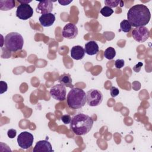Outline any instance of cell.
<instances>
[{
  "instance_id": "24",
  "label": "cell",
  "mask_w": 152,
  "mask_h": 152,
  "mask_svg": "<svg viewBox=\"0 0 152 152\" xmlns=\"http://www.w3.org/2000/svg\"><path fill=\"white\" fill-rule=\"evenodd\" d=\"M61 119L64 122V124H70L71 118L69 115H64L61 116Z\"/></svg>"
},
{
  "instance_id": "11",
  "label": "cell",
  "mask_w": 152,
  "mask_h": 152,
  "mask_svg": "<svg viewBox=\"0 0 152 152\" xmlns=\"http://www.w3.org/2000/svg\"><path fill=\"white\" fill-rule=\"evenodd\" d=\"M53 8V2L50 0L40 1L36 7V12L42 14L50 13Z\"/></svg>"
},
{
  "instance_id": "22",
  "label": "cell",
  "mask_w": 152,
  "mask_h": 152,
  "mask_svg": "<svg viewBox=\"0 0 152 152\" xmlns=\"http://www.w3.org/2000/svg\"><path fill=\"white\" fill-rule=\"evenodd\" d=\"M125 65V61L122 59H118L115 62V66L118 69L122 68Z\"/></svg>"
},
{
  "instance_id": "25",
  "label": "cell",
  "mask_w": 152,
  "mask_h": 152,
  "mask_svg": "<svg viewBox=\"0 0 152 152\" xmlns=\"http://www.w3.org/2000/svg\"><path fill=\"white\" fill-rule=\"evenodd\" d=\"M110 95L112 97H115L117 96L119 93V90L117 87H112L110 88Z\"/></svg>"
},
{
  "instance_id": "10",
  "label": "cell",
  "mask_w": 152,
  "mask_h": 152,
  "mask_svg": "<svg viewBox=\"0 0 152 152\" xmlns=\"http://www.w3.org/2000/svg\"><path fill=\"white\" fill-rule=\"evenodd\" d=\"M78 30L77 27L73 23H69L63 28L62 34V36L68 39L75 38L78 35Z\"/></svg>"
},
{
  "instance_id": "2",
  "label": "cell",
  "mask_w": 152,
  "mask_h": 152,
  "mask_svg": "<svg viewBox=\"0 0 152 152\" xmlns=\"http://www.w3.org/2000/svg\"><path fill=\"white\" fill-rule=\"evenodd\" d=\"M93 122V119L88 115L78 113L71 118L70 128L75 135H84L91 129Z\"/></svg>"
},
{
  "instance_id": "7",
  "label": "cell",
  "mask_w": 152,
  "mask_h": 152,
  "mask_svg": "<svg viewBox=\"0 0 152 152\" xmlns=\"http://www.w3.org/2000/svg\"><path fill=\"white\" fill-rule=\"evenodd\" d=\"M33 15V9L29 4H20L17 8L16 16L20 20H27Z\"/></svg>"
},
{
  "instance_id": "28",
  "label": "cell",
  "mask_w": 152,
  "mask_h": 152,
  "mask_svg": "<svg viewBox=\"0 0 152 152\" xmlns=\"http://www.w3.org/2000/svg\"><path fill=\"white\" fill-rule=\"evenodd\" d=\"M17 1L21 4H28L30 2H31V1H28V0H17Z\"/></svg>"
},
{
  "instance_id": "23",
  "label": "cell",
  "mask_w": 152,
  "mask_h": 152,
  "mask_svg": "<svg viewBox=\"0 0 152 152\" xmlns=\"http://www.w3.org/2000/svg\"><path fill=\"white\" fill-rule=\"evenodd\" d=\"M8 88V86L6 82L4 81H0V93L2 94L4 92L7 91Z\"/></svg>"
},
{
  "instance_id": "27",
  "label": "cell",
  "mask_w": 152,
  "mask_h": 152,
  "mask_svg": "<svg viewBox=\"0 0 152 152\" xmlns=\"http://www.w3.org/2000/svg\"><path fill=\"white\" fill-rule=\"evenodd\" d=\"M72 2V0H70V1H67V0H62V1H60V0H59V1H58V2H59L61 5H63V6L68 5V4H69L70 3H71Z\"/></svg>"
},
{
  "instance_id": "8",
  "label": "cell",
  "mask_w": 152,
  "mask_h": 152,
  "mask_svg": "<svg viewBox=\"0 0 152 152\" xmlns=\"http://www.w3.org/2000/svg\"><path fill=\"white\" fill-rule=\"evenodd\" d=\"M66 87L61 84H57L52 86L49 91V94L52 98L59 101H63L66 99Z\"/></svg>"
},
{
  "instance_id": "19",
  "label": "cell",
  "mask_w": 152,
  "mask_h": 152,
  "mask_svg": "<svg viewBox=\"0 0 152 152\" xmlns=\"http://www.w3.org/2000/svg\"><path fill=\"white\" fill-rule=\"evenodd\" d=\"M131 25L127 20H124L120 23L121 30L125 33L129 32L131 29Z\"/></svg>"
},
{
  "instance_id": "4",
  "label": "cell",
  "mask_w": 152,
  "mask_h": 152,
  "mask_svg": "<svg viewBox=\"0 0 152 152\" xmlns=\"http://www.w3.org/2000/svg\"><path fill=\"white\" fill-rule=\"evenodd\" d=\"M4 45L10 52H16L21 50L23 47L24 40L23 36L17 32H11L4 37Z\"/></svg>"
},
{
  "instance_id": "13",
  "label": "cell",
  "mask_w": 152,
  "mask_h": 152,
  "mask_svg": "<svg viewBox=\"0 0 152 152\" xmlns=\"http://www.w3.org/2000/svg\"><path fill=\"white\" fill-rule=\"evenodd\" d=\"M55 14H52V12L42 14L39 18L40 24L45 27L52 26L55 21Z\"/></svg>"
},
{
  "instance_id": "1",
  "label": "cell",
  "mask_w": 152,
  "mask_h": 152,
  "mask_svg": "<svg viewBox=\"0 0 152 152\" xmlns=\"http://www.w3.org/2000/svg\"><path fill=\"white\" fill-rule=\"evenodd\" d=\"M151 14L147 6L137 4L129 8L127 12V20L131 26L137 27L146 26L150 21Z\"/></svg>"
},
{
  "instance_id": "16",
  "label": "cell",
  "mask_w": 152,
  "mask_h": 152,
  "mask_svg": "<svg viewBox=\"0 0 152 152\" xmlns=\"http://www.w3.org/2000/svg\"><path fill=\"white\" fill-rule=\"evenodd\" d=\"M58 82L65 86V87H69V88H73L74 85L72 84V78L69 74L64 73L60 75L58 79Z\"/></svg>"
},
{
  "instance_id": "17",
  "label": "cell",
  "mask_w": 152,
  "mask_h": 152,
  "mask_svg": "<svg viewBox=\"0 0 152 152\" xmlns=\"http://www.w3.org/2000/svg\"><path fill=\"white\" fill-rule=\"evenodd\" d=\"M15 7V1H0V10L2 11H8L12 9Z\"/></svg>"
},
{
  "instance_id": "20",
  "label": "cell",
  "mask_w": 152,
  "mask_h": 152,
  "mask_svg": "<svg viewBox=\"0 0 152 152\" xmlns=\"http://www.w3.org/2000/svg\"><path fill=\"white\" fill-rule=\"evenodd\" d=\"M100 12L103 16L107 17L110 16L113 13V10L107 6H104L100 10Z\"/></svg>"
},
{
  "instance_id": "12",
  "label": "cell",
  "mask_w": 152,
  "mask_h": 152,
  "mask_svg": "<svg viewBox=\"0 0 152 152\" xmlns=\"http://www.w3.org/2000/svg\"><path fill=\"white\" fill-rule=\"evenodd\" d=\"M33 152H52L53 151L50 143L47 140H40L36 142Z\"/></svg>"
},
{
  "instance_id": "21",
  "label": "cell",
  "mask_w": 152,
  "mask_h": 152,
  "mask_svg": "<svg viewBox=\"0 0 152 152\" xmlns=\"http://www.w3.org/2000/svg\"><path fill=\"white\" fill-rule=\"evenodd\" d=\"M121 1H115V0H106L104 1V4L106 5V6H107L110 8H114V7H116L120 3H121Z\"/></svg>"
},
{
  "instance_id": "15",
  "label": "cell",
  "mask_w": 152,
  "mask_h": 152,
  "mask_svg": "<svg viewBox=\"0 0 152 152\" xmlns=\"http://www.w3.org/2000/svg\"><path fill=\"white\" fill-rule=\"evenodd\" d=\"M85 53L88 55H94L99 52V45L93 40L89 41L85 44L84 47Z\"/></svg>"
},
{
  "instance_id": "26",
  "label": "cell",
  "mask_w": 152,
  "mask_h": 152,
  "mask_svg": "<svg viewBox=\"0 0 152 152\" xmlns=\"http://www.w3.org/2000/svg\"><path fill=\"white\" fill-rule=\"evenodd\" d=\"M17 134V131L14 129H10L7 132V135L10 138H14Z\"/></svg>"
},
{
  "instance_id": "14",
  "label": "cell",
  "mask_w": 152,
  "mask_h": 152,
  "mask_svg": "<svg viewBox=\"0 0 152 152\" xmlns=\"http://www.w3.org/2000/svg\"><path fill=\"white\" fill-rule=\"evenodd\" d=\"M71 56L72 59L75 60L82 59L85 55L84 49L80 45L73 46L70 50Z\"/></svg>"
},
{
  "instance_id": "18",
  "label": "cell",
  "mask_w": 152,
  "mask_h": 152,
  "mask_svg": "<svg viewBox=\"0 0 152 152\" xmlns=\"http://www.w3.org/2000/svg\"><path fill=\"white\" fill-rule=\"evenodd\" d=\"M116 55V51L115 49L112 47L107 48L104 52V56L105 58L112 60L114 58Z\"/></svg>"
},
{
  "instance_id": "9",
  "label": "cell",
  "mask_w": 152,
  "mask_h": 152,
  "mask_svg": "<svg viewBox=\"0 0 152 152\" xmlns=\"http://www.w3.org/2000/svg\"><path fill=\"white\" fill-rule=\"evenodd\" d=\"M132 36L135 41L139 43H142L148 39L150 31L145 26L137 27L132 30Z\"/></svg>"
},
{
  "instance_id": "6",
  "label": "cell",
  "mask_w": 152,
  "mask_h": 152,
  "mask_svg": "<svg viewBox=\"0 0 152 152\" xmlns=\"http://www.w3.org/2000/svg\"><path fill=\"white\" fill-rule=\"evenodd\" d=\"M34 137L29 132L24 131L21 132L17 138V142L18 146L24 150L28 149L33 145Z\"/></svg>"
},
{
  "instance_id": "5",
  "label": "cell",
  "mask_w": 152,
  "mask_h": 152,
  "mask_svg": "<svg viewBox=\"0 0 152 152\" xmlns=\"http://www.w3.org/2000/svg\"><path fill=\"white\" fill-rule=\"evenodd\" d=\"M103 100V94L100 90L90 89L86 93V102L90 106H99Z\"/></svg>"
},
{
  "instance_id": "3",
  "label": "cell",
  "mask_w": 152,
  "mask_h": 152,
  "mask_svg": "<svg viewBox=\"0 0 152 152\" xmlns=\"http://www.w3.org/2000/svg\"><path fill=\"white\" fill-rule=\"evenodd\" d=\"M66 101L69 107L73 109H80L86 104V94L83 89L73 87L67 94Z\"/></svg>"
}]
</instances>
